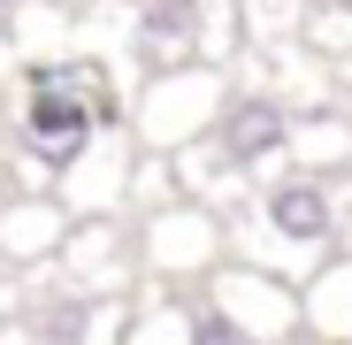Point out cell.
<instances>
[{"instance_id":"obj_17","label":"cell","mask_w":352,"mask_h":345,"mask_svg":"<svg viewBox=\"0 0 352 345\" xmlns=\"http://www.w3.org/2000/svg\"><path fill=\"white\" fill-rule=\"evenodd\" d=\"M31 8H38V0H0V31H16V23L31 16Z\"/></svg>"},{"instance_id":"obj_1","label":"cell","mask_w":352,"mask_h":345,"mask_svg":"<svg viewBox=\"0 0 352 345\" xmlns=\"http://www.w3.org/2000/svg\"><path fill=\"white\" fill-rule=\"evenodd\" d=\"M131 92H138V77H123L100 46L31 54L8 85V154L23 169V185L54 192L100 138H123Z\"/></svg>"},{"instance_id":"obj_6","label":"cell","mask_w":352,"mask_h":345,"mask_svg":"<svg viewBox=\"0 0 352 345\" xmlns=\"http://www.w3.org/2000/svg\"><path fill=\"white\" fill-rule=\"evenodd\" d=\"M291 131H299V100H283L268 85H238L222 107V123L207 138V154L222 161V177H238V185H261L268 169L291 161Z\"/></svg>"},{"instance_id":"obj_4","label":"cell","mask_w":352,"mask_h":345,"mask_svg":"<svg viewBox=\"0 0 352 345\" xmlns=\"http://www.w3.org/2000/svg\"><path fill=\"white\" fill-rule=\"evenodd\" d=\"M238 70L230 62H199V70H168V77H138L131 92V138L138 154H199L222 123Z\"/></svg>"},{"instance_id":"obj_18","label":"cell","mask_w":352,"mask_h":345,"mask_svg":"<svg viewBox=\"0 0 352 345\" xmlns=\"http://www.w3.org/2000/svg\"><path fill=\"white\" fill-rule=\"evenodd\" d=\"M0 345H38V337L23 330V315H8V322H0Z\"/></svg>"},{"instance_id":"obj_11","label":"cell","mask_w":352,"mask_h":345,"mask_svg":"<svg viewBox=\"0 0 352 345\" xmlns=\"http://www.w3.org/2000/svg\"><path fill=\"white\" fill-rule=\"evenodd\" d=\"M131 185H138V138H100L62 185H54V200H62L77 222H107V215H131Z\"/></svg>"},{"instance_id":"obj_14","label":"cell","mask_w":352,"mask_h":345,"mask_svg":"<svg viewBox=\"0 0 352 345\" xmlns=\"http://www.w3.org/2000/svg\"><path fill=\"white\" fill-rule=\"evenodd\" d=\"M184 345H261L238 315H230L222 300H207V292H192V330H184Z\"/></svg>"},{"instance_id":"obj_8","label":"cell","mask_w":352,"mask_h":345,"mask_svg":"<svg viewBox=\"0 0 352 345\" xmlns=\"http://www.w3.org/2000/svg\"><path fill=\"white\" fill-rule=\"evenodd\" d=\"M54 276L77 284V292L92 300H138L146 292V261H138V230L131 215H107V222H77L62 261H54Z\"/></svg>"},{"instance_id":"obj_2","label":"cell","mask_w":352,"mask_h":345,"mask_svg":"<svg viewBox=\"0 0 352 345\" xmlns=\"http://www.w3.org/2000/svg\"><path fill=\"white\" fill-rule=\"evenodd\" d=\"M230 230V261L268 269L307 284L329 253H344V230H337V177H314V169H268V177L222 215Z\"/></svg>"},{"instance_id":"obj_19","label":"cell","mask_w":352,"mask_h":345,"mask_svg":"<svg viewBox=\"0 0 352 345\" xmlns=\"http://www.w3.org/2000/svg\"><path fill=\"white\" fill-rule=\"evenodd\" d=\"M8 315H16V284L0 276V322H8Z\"/></svg>"},{"instance_id":"obj_9","label":"cell","mask_w":352,"mask_h":345,"mask_svg":"<svg viewBox=\"0 0 352 345\" xmlns=\"http://www.w3.org/2000/svg\"><path fill=\"white\" fill-rule=\"evenodd\" d=\"M69 230H77V215L54 200V192H16V200H0V276H8V284L46 276L54 261H62Z\"/></svg>"},{"instance_id":"obj_13","label":"cell","mask_w":352,"mask_h":345,"mask_svg":"<svg viewBox=\"0 0 352 345\" xmlns=\"http://www.w3.org/2000/svg\"><path fill=\"white\" fill-rule=\"evenodd\" d=\"M299 46L314 54V62H352V0H307L299 16Z\"/></svg>"},{"instance_id":"obj_16","label":"cell","mask_w":352,"mask_h":345,"mask_svg":"<svg viewBox=\"0 0 352 345\" xmlns=\"http://www.w3.org/2000/svg\"><path fill=\"white\" fill-rule=\"evenodd\" d=\"M337 230H344V253H352V177L337 185Z\"/></svg>"},{"instance_id":"obj_7","label":"cell","mask_w":352,"mask_h":345,"mask_svg":"<svg viewBox=\"0 0 352 345\" xmlns=\"http://www.w3.org/2000/svg\"><path fill=\"white\" fill-rule=\"evenodd\" d=\"M16 315L38 345H123L138 300H92V292H77V284H62L46 269V276L16 284Z\"/></svg>"},{"instance_id":"obj_10","label":"cell","mask_w":352,"mask_h":345,"mask_svg":"<svg viewBox=\"0 0 352 345\" xmlns=\"http://www.w3.org/2000/svg\"><path fill=\"white\" fill-rule=\"evenodd\" d=\"M207 300H222L230 315H238L261 345H299V284L291 276H268V269H245V261H230L214 284H207Z\"/></svg>"},{"instance_id":"obj_15","label":"cell","mask_w":352,"mask_h":345,"mask_svg":"<svg viewBox=\"0 0 352 345\" xmlns=\"http://www.w3.org/2000/svg\"><path fill=\"white\" fill-rule=\"evenodd\" d=\"M16 70H23V46H16V31H0V100H8Z\"/></svg>"},{"instance_id":"obj_12","label":"cell","mask_w":352,"mask_h":345,"mask_svg":"<svg viewBox=\"0 0 352 345\" xmlns=\"http://www.w3.org/2000/svg\"><path fill=\"white\" fill-rule=\"evenodd\" d=\"M299 322L307 345H352V253H329L299 284Z\"/></svg>"},{"instance_id":"obj_5","label":"cell","mask_w":352,"mask_h":345,"mask_svg":"<svg viewBox=\"0 0 352 345\" xmlns=\"http://www.w3.org/2000/svg\"><path fill=\"white\" fill-rule=\"evenodd\" d=\"M131 230L153 292H207L230 269V230H222V207L207 200H168L153 215H131Z\"/></svg>"},{"instance_id":"obj_3","label":"cell","mask_w":352,"mask_h":345,"mask_svg":"<svg viewBox=\"0 0 352 345\" xmlns=\"http://www.w3.org/2000/svg\"><path fill=\"white\" fill-rule=\"evenodd\" d=\"M115 54L131 77H168L199 62H238V0H107Z\"/></svg>"}]
</instances>
